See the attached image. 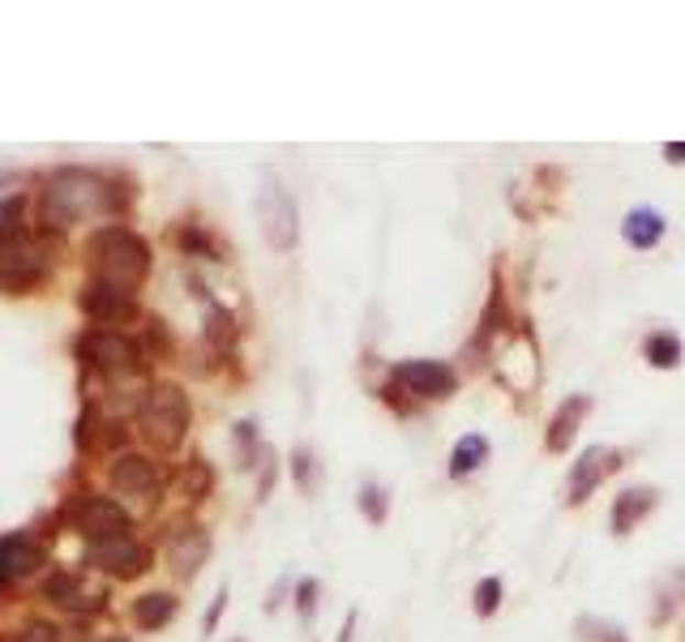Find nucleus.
I'll return each instance as SVG.
<instances>
[{
	"label": "nucleus",
	"mask_w": 685,
	"mask_h": 642,
	"mask_svg": "<svg viewBox=\"0 0 685 642\" xmlns=\"http://www.w3.org/2000/svg\"><path fill=\"white\" fill-rule=\"evenodd\" d=\"M112 210V189L99 171H86V167H65L47 180V189L40 193V219L47 228H74L86 223L95 214H108Z\"/></svg>",
	"instance_id": "nucleus-1"
},
{
	"label": "nucleus",
	"mask_w": 685,
	"mask_h": 642,
	"mask_svg": "<svg viewBox=\"0 0 685 642\" xmlns=\"http://www.w3.org/2000/svg\"><path fill=\"white\" fill-rule=\"evenodd\" d=\"M587 411H592V399H587V395H574V399H565L562 407H557V416L549 420V438H544L549 454H565V450H570V442L578 438V424H583Z\"/></svg>",
	"instance_id": "nucleus-14"
},
{
	"label": "nucleus",
	"mask_w": 685,
	"mask_h": 642,
	"mask_svg": "<svg viewBox=\"0 0 685 642\" xmlns=\"http://www.w3.org/2000/svg\"><path fill=\"white\" fill-rule=\"evenodd\" d=\"M206 488H210V472H206L202 458H194V497H202Z\"/></svg>",
	"instance_id": "nucleus-29"
},
{
	"label": "nucleus",
	"mask_w": 685,
	"mask_h": 642,
	"mask_svg": "<svg viewBox=\"0 0 685 642\" xmlns=\"http://www.w3.org/2000/svg\"><path fill=\"white\" fill-rule=\"evenodd\" d=\"M484 463H488V438H480V433L458 438L454 450H450V480H467V476H476Z\"/></svg>",
	"instance_id": "nucleus-18"
},
{
	"label": "nucleus",
	"mask_w": 685,
	"mask_h": 642,
	"mask_svg": "<svg viewBox=\"0 0 685 642\" xmlns=\"http://www.w3.org/2000/svg\"><path fill=\"white\" fill-rule=\"evenodd\" d=\"M664 159H669V163H685V142H669V146H664Z\"/></svg>",
	"instance_id": "nucleus-31"
},
{
	"label": "nucleus",
	"mask_w": 685,
	"mask_h": 642,
	"mask_svg": "<svg viewBox=\"0 0 685 642\" xmlns=\"http://www.w3.org/2000/svg\"><path fill=\"white\" fill-rule=\"evenodd\" d=\"M253 210H257V223H262V236L275 253H287L300 241V214H296V198L287 193L275 171H262V189L253 198Z\"/></svg>",
	"instance_id": "nucleus-4"
},
{
	"label": "nucleus",
	"mask_w": 685,
	"mask_h": 642,
	"mask_svg": "<svg viewBox=\"0 0 685 642\" xmlns=\"http://www.w3.org/2000/svg\"><path fill=\"white\" fill-rule=\"evenodd\" d=\"M18 210H22V198H9L4 206H0V232H4V228L18 219Z\"/></svg>",
	"instance_id": "nucleus-30"
},
{
	"label": "nucleus",
	"mask_w": 685,
	"mask_h": 642,
	"mask_svg": "<svg viewBox=\"0 0 685 642\" xmlns=\"http://www.w3.org/2000/svg\"><path fill=\"white\" fill-rule=\"evenodd\" d=\"M78 356L86 364H95L99 373H112V377L142 368V352L124 334H117V330H90V334H81Z\"/></svg>",
	"instance_id": "nucleus-6"
},
{
	"label": "nucleus",
	"mask_w": 685,
	"mask_h": 642,
	"mask_svg": "<svg viewBox=\"0 0 685 642\" xmlns=\"http://www.w3.org/2000/svg\"><path fill=\"white\" fill-rule=\"evenodd\" d=\"M655 510V488H647V484H634V488H621L617 497H612V535H630L639 522L647 519Z\"/></svg>",
	"instance_id": "nucleus-13"
},
{
	"label": "nucleus",
	"mask_w": 685,
	"mask_h": 642,
	"mask_svg": "<svg viewBox=\"0 0 685 642\" xmlns=\"http://www.w3.org/2000/svg\"><path fill=\"white\" fill-rule=\"evenodd\" d=\"M78 305L86 318L103 321V325H121V321L133 318V291H121V287H112V283H103V279L86 283Z\"/></svg>",
	"instance_id": "nucleus-11"
},
{
	"label": "nucleus",
	"mask_w": 685,
	"mask_h": 642,
	"mask_svg": "<svg viewBox=\"0 0 685 642\" xmlns=\"http://www.w3.org/2000/svg\"><path fill=\"white\" fill-rule=\"evenodd\" d=\"M664 232H669V223H664V214L655 206H634L621 219V241L630 244V248H655V244L664 241Z\"/></svg>",
	"instance_id": "nucleus-15"
},
{
	"label": "nucleus",
	"mask_w": 685,
	"mask_h": 642,
	"mask_svg": "<svg viewBox=\"0 0 685 642\" xmlns=\"http://www.w3.org/2000/svg\"><path fill=\"white\" fill-rule=\"evenodd\" d=\"M206 553H210V535H206L202 527L180 531V535L172 540V569H176V578H194V574L202 569Z\"/></svg>",
	"instance_id": "nucleus-17"
},
{
	"label": "nucleus",
	"mask_w": 685,
	"mask_h": 642,
	"mask_svg": "<svg viewBox=\"0 0 685 642\" xmlns=\"http://www.w3.org/2000/svg\"><path fill=\"white\" fill-rule=\"evenodd\" d=\"M69 519H74V527H78L90 544H99V540H121V535L133 531L129 514H124L112 497H81V501H74Z\"/></svg>",
	"instance_id": "nucleus-8"
},
{
	"label": "nucleus",
	"mask_w": 685,
	"mask_h": 642,
	"mask_svg": "<svg viewBox=\"0 0 685 642\" xmlns=\"http://www.w3.org/2000/svg\"><path fill=\"white\" fill-rule=\"evenodd\" d=\"M206 334H210V339H223V343L236 334V330H232V318H228L219 305H214V309H206Z\"/></svg>",
	"instance_id": "nucleus-24"
},
{
	"label": "nucleus",
	"mask_w": 685,
	"mask_h": 642,
	"mask_svg": "<svg viewBox=\"0 0 685 642\" xmlns=\"http://www.w3.org/2000/svg\"><path fill=\"white\" fill-rule=\"evenodd\" d=\"M86 565H95V569H103V574H112V578H137L146 565H151V553L137 544V540H99V544H90L86 549Z\"/></svg>",
	"instance_id": "nucleus-10"
},
{
	"label": "nucleus",
	"mask_w": 685,
	"mask_h": 642,
	"mask_svg": "<svg viewBox=\"0 0 685 642\" xmlns=\"http://www.w3.org/2000/svg\"><path fill=\"white\" fill-rule=\"evenodd\" d=\"M172 612H176V600L167 591H151V596H142V600L133 604V621L142 630H163L172 621Z\"/></svg>",
	"instance_id": "nucleus-20"
},
{
	"label": "nucleus",
	"mask_w": 685,
	"mask_h": 642,
	"mask_svg": "<svg viewBox=\"0 0 685 642\" xmlns=\"http://www.w3.org/2000/svg\"><path fill=\"white\" fill-rule=\"evenodd\" d=\"M313 604H318V578H305V583L296 587V608H300V617H313Z\"/></svg>",
	"instance_id": "nucleus-27"
},
{
	"label": "nucleus",
	"mask_w": 685,
	"mask_h": 642,
	"mask_svg": "<svg viewBox=\"0 0 685 642\" xmlns=\"http://www.w3.org/2000/svg\"><path fill=\"white\" fill-rule=\"evenodd\" d=\"M232 642H244V639H232Z\"/></svg>",
	"instance_id": "nucleus-33"
},
{
	"label": "nucleus",
	"mask_w": 685,
	"mask_h": 642,
	"mask_svg": "<svg viewBox=\"0 0 685 642\" xmlns=\"http://www.w3.org/2000/svg\"><path fill=\"white\" fill-rule=\"evenodd\" d=\"M352 634H356V612L343 621V634H339V642H352Z\"/></svg>",
	"instance_id": "nucleus-32"
},
{
	"label": "nucleus",
	"mask_w": 685,
	"mask_h": 642,
	"mask_svg": "<svg viewBox=\"0 0 685 642\" xmlns=\"http://www.w3.org/2000/svg\"><path fill=\"white\" fill-rule=\"evenodd\" d=\"M291 472H296V484H300V488H309V484H313V454H309V450H296V454H291Z\"/></svg>",
	"instance_id": "nucleus-26"
},
{
	"label": "nucleus",
	"mask_w": 685,
	"mask_h": 642,
	"mask_svg": "<svg viewBox=\"0 0 685 642\" xmlns=\"http://www.w3.org/2000/svg\"><path fill=\"white\" fill-rule=\"evenodd\" d=\"M13 642H60V634H56V626H47V621H26Z\"/></svg>",
	"instance_id": "nucleus-25"
},
{
	"label": "nucleus",
	"mask_w": 685,
	"mask_h": 642,
	"mask_svg": "<svg viewBox=\"0 0 685 642\" xmlns=\"http://www.w3.org/2000/svg\"><path fill=\"white\" fill-rule=\"evenodd\" d=\"M682 356H685V347L673 330H651L643 339V361L651 364V368H677Z\"/></svg>",
	"instance_id": "nucleus-19"
},
{
	"label": "nucleus",
	"mask_w": 685,
	"mask_h": 642,
	"mask_svg": "<svg viewBox=\"0 0 685 642\" xmlns=\"http://www.w3.org/2000/svg\"><path fill=\"white\" fill-rule=\"evenodd\" d=\"M189 420H194L189 395H185L180 386H172V381H159V386L146 395L142 416H137L142 438L155 445V450H176V445L185 442V433H189Z\"/></svg>",
	"instance_id": "nucleus-3"
},
{
	"label": "nucleus",
	"mask_w": 685,
	"mask_h": 642,
	"mask_svg": "<svg viewBox=\"0 0 685 642\" xmlns=\"http://www.w3.org/2000/svg\"><path fill=\"white\" fill-rule=\"evenodd\" d=\"M86 262L95 279L112 283L121 291H133L137 283L151 275V244L129 228H99L86 241Z\"/></svg>",
	"instance_id": "nucleus-2"
},
{
	"label": "nucleus",
	"mask_w": 685,
	"mask_h": 642,
	"mask_svg": "<svg viewBox=\"0 0 685 642\" xmlns=\"http://www.w3.org/2000/svg\"><path fill=\"white\" fill-rule=\"evenodd\" d=\"M40 565H43V549L35 540H26V535H4V540H0V583H4V587L22 583V578L35 574Z\"/></svg>",
	"instance_id": "nucleus-12"
},
{
	"label": "nucleus",
	"mask_w": 685,
	"mask_h": 642,
	"mask_svg": "<svg viewBox=\"0 0 685 642\" xmlns=\"http://www.w3.org/2000/svg\"><path fill=\"white\" fill-rule=\"evenodd\" d=\"M386 506H390V501H386V492H382L377 484H364L361 488V510L368 514V522H386Z\"/></svg>",
	"instance_id": "nucleus-23"
},
{
	"label": "nucleus",
	"mask_w": 685,
	"mask_h": 642,
	"mask_svg": "<svg viewBox=\"0 0 685 642\" xmlns=\"http://www.w3.org/2000/svg\"><path fill=\"white\" fill-rule=\"evenodd\" d=\"M47 279V257L26 232H4L0 236V291H31Z\"/></svg>",
	"instance_id": "nucleus-5"
},
{
	"label": "nucleus",
	"mask_w": 685,
	"mask_h": 642,
	"mask_svg": "<svg viewBox=\"0 0 685 642\" xmlns=\"http://www.w3.org/2000/svg\"><path fill=\"white\" fill-rule=\"evenodd\" d=\"M43 596H47V600H56L60 608H90V604L81 600L86 591H81L78 574H52V578L43 583Z\"/></svg>",
	"instance_id": "nucleus-21"
},
{
	"label": "nucleus",
	"mask_w": 685,
	"mask_h": 642,
	"mask_svg": "<svg viewBox=\"0 0 685 642\" xmlns=\"http://www.w3.org/2000/svg\"><path fill=\"white\" fill-rule=\"evenodd\" d=\"M223 608H228V587L219 591V600L206 608V617H202V634H214L219 630V617H223Z\"/></svg>",
	"instance_id": "nucleus-28"
},
{
	"label": "nucleus",
	"mask_w": 685,
	"mask_h": 642,
	"mask_svg": "<svg viewBox=\"0 0 685 642\" xmlns=\"http://www.w3.org/2000/svg\"><path fill=\"white\" fill-rule=\"evenodd\" d=\"M621 467V450L612 445H587L574 463H570V484H565V501L570 506H583L600 484Z\"/></svg>",
	"instance_id": "nucleus-7"
},
{
	"label": "nucleus",
	"mask_w": 685,
	"mask_h": 642,
	"mask_svg": "<svg viewBox=\"0 0 685 642\" xmlns=\"http://www.w3.org/2000/svg\"><path fill=\"white\" fill-rule=\"evenodd\" d=\"M395 381L416 399H450L458 390V373L445 361H404L395 364Z\"/></svg>",
	"instance_id": "nucleus-9"
},
{
	"label": "nucleus",
	"mask_w": 685,
	"mask_h": 642,
	"mask_svg": "<svg viewBox=\"0 0 685 642\" xmlns=\"http://www.w3.org/2000/svg\"><path fill=\"white\" fill-rule=\"evenodd\" d=\"M155 484H159V472L146 454H121L112 463V488H121V492L146 497V492H155Z\"/></svg>",
	"instance_id": "nucleus-16"
},
{
	"label": "nucleus",
	"mask_w": 685,
	"mask_h": 642,
	"mask_svg": "<svg viewBox=\"0 0 685 642\" xmlns=\"http://www.w3.org/2000/svg\"><path fill=\"white\" fill-rule=\"evenodd\" d=\"M501 591H506V587H501L497 574L480 578V583H476V596H472V600H476V617H493V612L501 608Z\"/></svg>",
	"instance_id": "nucleus-22"
}]
</instances>
